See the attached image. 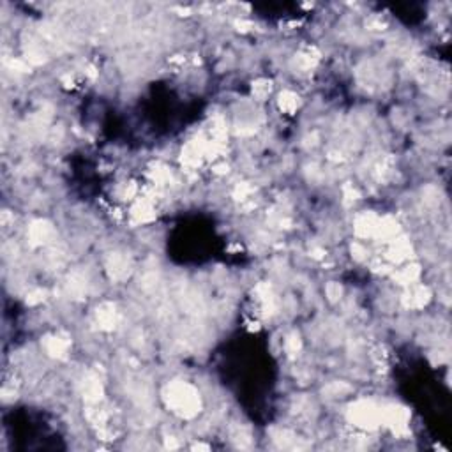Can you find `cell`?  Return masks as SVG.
<instances>
[{
  "label": "cell",
  "instance_id": "1",
  "mask_svg": "<svg viewBox=\"0 0 452 452\" xmlns=\"http://www.w3.org/2000/svg\"><path fill=\"white\" fill-rule=\"evenodd\" d=\"M168 401L172 403L179 413H182L185 417L195 415L200 407L198 394L193 390V387H189V385L185 384L172 385L170 387V398H168Z\"/></svg>",
  "mask_w": 452,
  "mask_h": 452
},
{
  "label": "cell",
  "instance_id": "2",
  "mask_svg": "<svg viewBox=\"0 0 452 452\" xmlns=\"http://www.w3.org/2000/svg\"><path fill=\"white\" fill-rule=\"evenodd\" d=\"M350 421L359 428L373 429L378 426V422H382V410L371 401H359L350 410Z\"/></svg>",
  "mask_w": 452,
  "mask_h": 452
},
{
  "label": "cell",
  "instance_id": "3",
  "mask_svg": "<svg viewBox=\"0 0 452 452\" xmlns=\"http://www.w3.org/2000/svg\"><path fill=\"white\" fill-rule=\"evenodd\" d=\"M382 422H385L387 426H390V428H394V429L398 431L407 429L408 411L399 407L385 408V410H382Z\"/></svg>",
  "mask_w": 452,
  "mask_h": 452
},
{
  "label": "cell",
  "instance_id": "4",
  "mask_svg": "<svg viewBox=\"0 0 452 452\" xmlns=\"http://www.w3.org/2000/svg\"><path fill=\"white\" fill-rule=\"evenodd\" d=\"M50 233H51V228L46 225V223H36V225L32 226L30 237L34 242H45L43 239H46Z\"/></svg>",
  "mask_w": 452,
  "mask_h": 452
},
{
  "label": "cell",
  "instance_id": "5",
  "mask_svg": "<svg viewBox=\"0 0 452 452\" xmlns=\"http://www.w3.org/2000/svg\"><path fill=\"white\" fill-rule=\"evenodd\" d=\"M66 348H68V343L62 341L60 338H51L50 341H48V352H50L51 355L62 357L64 353H66Z\"/></svg>",
  "mask_w": 452,
  "mask_h": 452
},
{
  "label": "cell",
  "instance_id": "6",
  "mask_svg": "<svg viewBox=\"0 0 452 452\" xmlns=\"http://www.w3.org/2000/svg\"><path fill=\"white\" fill-rule=\"evenodd\" d=\"M279 104L285 112H294L298 106V97L295 94H292V92H285V94H281Z\"/></svg>",
  "mask_w": 452,
  "mask_h": 452
},
{
  "label": "cell",
  "instance_id": "7",
  "mask_svg": "<svg viewBox=\"0 0 452 452\" xmlns=\"http://www.w3.org/2000/svg\"><path fill=\"white\" fill-rule=\"evenodd\" d=\"M419 276V271H417V267H407V269H403L401 272L398 274V277H399V281L401 283H410V281H413L415 277Z\"/></svg>",
  "mask_w": 452,
  "mask_h": 452
},
{
  "label": "cell",
  "instance_id": "8",
  "mask_svg": "<svg viewBox=\"0 0 452 452\" xmlns=\"http://www.w3.org/2000/svg\"><path fill=\"white\" fill-rule=\"evenodd\" d=\"M271 92V82H262L258 83V85H254V94L258 95V97H265V95Z\"/></svg>",
  "mask_w": 452,
  "mask_h": 452
}]
</instances>
